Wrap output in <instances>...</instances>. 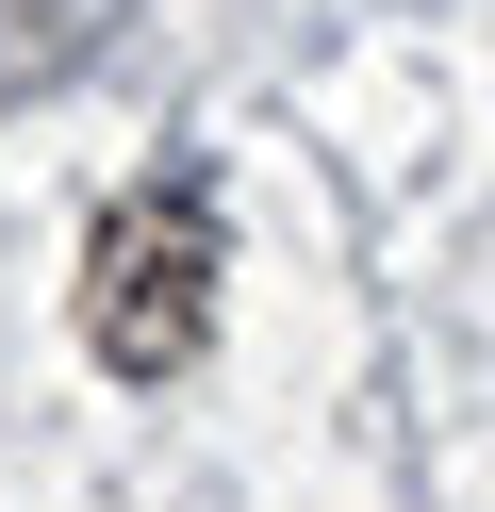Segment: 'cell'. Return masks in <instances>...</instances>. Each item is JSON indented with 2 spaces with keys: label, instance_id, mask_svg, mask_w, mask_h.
<instances>
[{
  "label": "cell",
  "instance_id": "obj_1",
  "mask_svg": "<svg viewBox=\"0 0 495 512\" xmlns=\"http://www.w3.org/2000/svg\"><path fill=\"white\" fill-rule=\"evenodd\" d=\"M83 347L116 380H182L215 347V182L198 166H149L83 232Z\"/></svg>",
  "mask_w": 495,
  "mask_h": 512
}]
</instances>
